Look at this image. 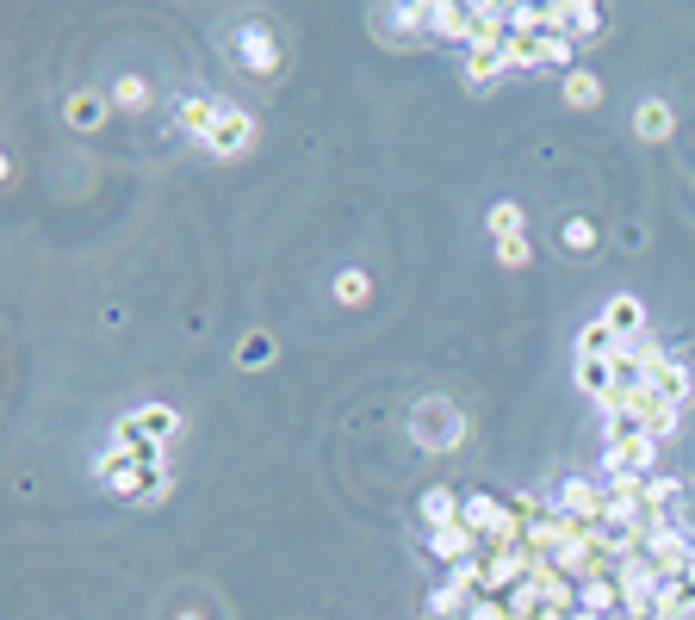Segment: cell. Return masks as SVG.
<instances>
[{"label":"cell","mask_w":695,"mask_h":620,"mask_svg":"<svg viewBox=\"0 0 695 620\" xmlns=\"http://www.w3.org/2000/svg\"><path fill=\"white\" fill-rule=\"evenodd\" d=\"M497 261H504V267H528V236H504V242H497Z\"/></svg>","instance_id":"cell-28"},{"label":"cell","mask_w":695,"mask_h":620,"mask_svg":"<svg viewBox=\"0 0 695 620\" xmlns=\"http://www.w3.org/2000/svg\"><path fill=\"white\" fill-rule=\"evenodd\" d=\"M428 552L459 571V565H473V558H478V534H473L466 521H447V527H435V534H428Z\"/></svg>","instance_id":"cell-7"},{"label":"cell","mask_w":695,"mask_h":620,"mask_svg":"<svg viewBox=\"0 0 695 620\" xmlns=\"http://www.w3.org/2000/svg\"><path fill=\"white\" fill-rule=\"evenodd\" d=\"M509 69L504 44H490V50H466V81H473V93H490V81Z\"/></svg>","instance_id":"cell-12"},{"label":"cell","mask_w":695,"mask_h":620,"mask_svg":"<svg viewBox=\"0 0 695 620\" xmlns=\"http://www.w3.org/2000/svg\"><path fill=\"white\" fill-rule=\"evenodd\" d=\"M428 13V38H454L466 50V7H423Z\"/></svg>","instance_id":"cell-16"},{"label":"cell","mask_w":695,"mask_h":620,"mask_svg":"<svg viewBox=\"0 0 695 620\" xmlns=\"http://www.w3.org/2000/svg\"><path fill=\"white\" fill-rule=\"evenodd\" d=\"M242 62H249V69H261V75H268L273 62H280V56H273V44H268V31H261V25H255V31H242Z\"/></svg>","instance_id":"cell-20"},{"label":"cell","mask_w":695,"mask_h":620,"mask_svg":"<svg viewBox=\"0 0 695 620\" xmlns=\"http://www.w3.org/2000/svg\"><path fill=\"white\" fill-rule=\"evenodd\" d=\"M131 422H137V434H149V441H168V434L180 428V416H174L168 403H143V410H131Z\"/></svg>","instance_id":"cell-15"},{"label":"cell","mask_w":695,"mask_h":620,"mask_svg":"<svg viewBox=\"0 0 695 620\" xmlns=\"http://www.w3.org/2000/svg\"><path fill=\"white\" fill-rule=\"evenodd\" d=\"M566 620H602V614H584V608H578V614H566Z\"/></svg>","instance_id":"cell-29"},{"label":"cell","mask_w":695,"mask_h":620,"mask_svg":"<svg viewBox=\"0 0 695 620\" xmlns=\"http://www.w3.org/2000/svg\"><path fill=\"white\" fill-rule=\"evenodd\" d=\"M566 100H571V106H597V100H602V81L590 75V69H571V75H566Z\"/></svg>","instance_id":"cell-21"},{"label":"cell","mask_w":695,"mask_h":620,"mask_svg":"<svg viewBox=\"0 0 695 620\" xmlns=\"http://www.w3.org/2000/svg\"><path fill=\"white\" fill-rule=\"evenodd\" d=\"M646 385L658 391L664 403H689V372H683V360H671L664 348H646Z\"/></svg>","instance_id":"cell-2"},{"label":"cell","mask_w":695,"mask_h":620,"mask_svg":"<svg viewBox=\"0 0 695 620\" xmlns=\"http://www.w3.org/2000/svg\"><path fill=\"white\" fill-rule=\"evenodd\" d=\"M621 602H627L621 571H602V577H590V583L578 589V608H584V614H609V608H621Z\"/></svg>","instance_id":"cell-10"},{"label":"cell","mask_w":695,"mask_h":620,"mask_svg":"<svg viewBox=\"0 0 695 620\" xmlns=\"http://www.w3.org/2000/svg\"><path fill=\"white\" fill-rule=\"evenodd\" d=\"M268 360H273V335H261V329H255V335L237 341V366H268Z\"/></svg>","instance_id":"cell-24"},{"label":"cell","mask_w":695,"mask_h":620,"mask_svg":"<svg viewBox=\"0 0 695 620\" xmlns=\"http://www.w3.org/2000/svg\"><path fill=\"white\" fill-rule=\"evenodd\" d=\"M689 583H695V565H689Z\"/></svg>","instance_id":"cell-30"},{"label":"cell","mask_w":695,"mask_h":620,"mask_svg":"<svg viewBox=\"0 0 695 620\" xmlns=\"http://www.w3.org/2000/svg\"><path fill=\"white\" fill-rule=\"evenodd\" d=\"M335 298H342V304H366V298H373V279H366L361 267H348V273H335Z\"/></svg>","instance_id":"cell-22"},{"label":"cell","mask_w":695,"mask_h":620,"mask_svg":"<svg viewBox=\"0 0 695 620\" xmlns=\"http://www.w3.org/2000/svg\"><path fill=\"white\" fill-rule=\"evenodd\" d=\"M459 521L473 527L478 546H485V534H490L497 521H504V503H497V496H466V503H459Z\"/></svg>","instance_id":"cell-13"},{"label":"cell","mask_w":695,"mask_h":620,"mask_svg":"<svg viewBox=\"0 0 695 620\" xmlns=\"http://www.w3.org/2000/svg\"><path fill=\"white\" fill-rule=\"evenodd\" d=\"M652 447H658V441H646V434H640V441H621V447H602V472H609V478H652Z\"/></svg>","instance_id":"cell-6"},{"label":"cell","mask_w":695,"mask_h":620,"mask_svg":"<svg viewBox=\"0 0 695 620\" xmlns=\"http://www.w3.org/2000/svg\"><path fill=\"white\" fill-rule=\"evenodd\" d=\"M633 131H640L646 143H664L671 137V106H664V100H646V106L633 112Z\"/></svg>","instance_id":"cell-17"},{"label":"cell","mask_w":695,"mask_h":620,"mask_svg":"<svg viewBox=\"0 0 695 620\" xmlns=\"http://www.w3.org/2000/svg\"><path fill=\"white\" fill-rule=\"evenodd\" d=\"M459 410H447L442 397H428V403H416V434H423L428 447H459Z\"/></svg>","instance_id":"cell-5"},{"label":"cell","mask_w":695,"mask_h":620,"mask_svg":"<svg viewBox=\"0 0 695 620\" xmlns=\"http://www.w3.org/2000/svg\"><path fill=\"white\" fill-rule=\"evenodd\" d=\"M615 348H621V335H615L609 323H602V317H597V323H584V329H578V360H609Z\"/></svg>","instance_id":"cell-14"},{"label":"cell","mask_w":695,"mask_h":620,"mask_svg":"<svg viewBox=\"0 0 695 620\" xmlns=\"http://www.w3.org/2000/svg\"><path fill=\"white\" fill-rule=\"evenodd\" d=\"M559 509L578 515V521H590V527H602L609 515H621V503H615V490H609V484L566 478V490H559Z\"/></svg>","instance_id":"cell-1"},{"label":"cell","mask_w":695,"mask_h":620,"mask_svg":"<svg viewBox=\"0 0 695 620\" xmlns=\"http://www.w3.org/2000/svg\"><path fill=\"white\" fill-rule=\"evenodd\" d=\"M106 118V100H100V93H75V100H69V124H100Z\"/></svg>","instance_id":"cell-26"},{"label":"cell","mask_w":695,"mask_h":620,"mask_svg":"<svg viewBox=\"0 0 695 620\" xmlns=\"http://www.w3.org/2000/svg\"><path fill=\"white\" fill-rule=\"evenodd\" d=\"M490 236H497V242H504V236H521V205H509V199H497L490 205Z\"/></svg>","instance_id":"cell-23"},{"label":"cell","mask_w":695,"mask_h":620,"mask_svg":"<svg viewBox=\"0 0 695 620\" xmlns=\"http://www.w3.org/2000/svg\"><path fill=\"white\" fill-rule=\"evenodd\" d=\"M112 100H118L125 112H143V106H149V87H143L137 75H118V81H112Z\"/></svg>","instance_id":"cell-25"},{"label":"cell","mask_w":695,"mask_h":620,"mask_svg":"<svg viewBox=\"0 0 695 620\" xmlns=\"http://www.w3.org/2000/svg\"><path fill=\"white\" fill-rule=\"evenodd\" d=\"M547 25H553L559 38H571V44H597V38H602V13H597V7H584V0L547 7Z\"/></svg>","instance_id":"cell-3"},{"label":"cell","mask_w":695,"mask_h":620,"mask_svg":"<svg viewBox=\"0 0 695 620\" xmlns=\"http://www.w3.org/2000/svg\"><path fill=\"white\" fill-rule=\"evenodd\" d=\"M249 143H255V118H249V112H237V106H224V118H218V131H211L206 149L230 162V155H242Z\"/></svg>","instance_id":"cell-8"},{"label":"cell","mask_w":695,"mask_h":620,"mask_svg":"<svg viewBox=\"0 0 695 620\" xmlns=\"http://www.w3.org/2000/svg\"><path fill=\"white\" fill-rule=\"evenodd\" d=\"M578 385L602 403L609 391H615V366H609V360H578Z\"/></svg>","instance_id":"cell-19"},{"label":"cell","mask_w":695,"mask_h":620,"mask_svg":"<svg viewBox=\"0 0 695 620\" xmlns=\"http://www.w3.org/2000/svg\"><path fill=\"white\" fill-rule=\"evenodd\" d=\"M566 248H571V255H590V248H597V230H590L584 217H571V224H566Z\"/></svg>","instance_id":"cell-27"},{"label":"cell","mask_w":695,"mask_h":620,"mask_svg":"<svg viewBox=\"0 0 695 620\" xmlns=\"http://www.w3.org/2000/svg\"><path fill=\"white\" fill-rule=\"evenodd\" d=\"M602 323L615 329L621 341H640V335H646V310H640V298L621 292V298H609V304H602Z\"/></svg>","instance_id":"cell-11"},{"label":"cell","mask_w":695,"mask_h":620,"mask_svg":"<svg viewBox=\"0 0 695 620\" xmlns=\"http://www.w3.org/2000/svg\"><path fill=\"white\" fill-rule=\"evenodd\" d=\"M627 416L640 422V428H646L652 441H671V434H677V403H664L652 385H646V391H633V397H627Z\"/></svg>","instance_id":"cell-4"},{"label":"cell","mask_w":695,"mask_h":620,"mask_svg":"<svg viewBox=\"0 0 695 620\" xmlns=\"http://www.w3.org/2000/svg\"><path fill=\"white\" fill-rule=\"evenodd\" d=\"M174 118H180V131L187 137H199V143H211V131H218V118H224V100H199V93H187L180 106H174Z\"/></svg>","instance_id":"cell-9"},{"label":"cell","mask_w":695,"mask_h":620,"mask_svg":"<svg viewBox=\"0 0 695 620\" xmlns=\"http://www.w3.org/2000/svg\"><path fill=\"white\" fill-rule=\"evenodd\" d=\"M447 521H459V496L454 490H428L423 496V527L435 534V527H447Z\"/></svg>","instance_id":"cell-18"}]
</instances>
